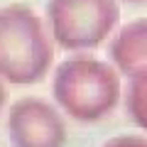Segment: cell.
I'll return each mask as SVG.
<instances>
[{
  "label": "cell",
  "instance_id": "6da1fadb",
  "mask_svg": "<svg viewBox=\"0 0 147 147\" xmlns=\"http://www.w3.org/2000/svg\"><path fill=\"white\" fill-rule=\"evenodd\" d=\"M54 96L69 118L93 123L118 105L120 79L110 64L86 54H74L57 71Z\"/></svg>",
  "mask_w": 147,
  "mask_h": 147
},
{
  "label": "cell",
  "instance_id": "7a4b0ae2",
  "mask_svg": "<svg viewBox=\"0 0 147 147\" xmlns=\"http://www.w3.org/2000/svg\"><path fill=\"white\" fill-rule=\"evenodd\" d=\"M52 34L74 54L96 49L118 25L120 7L115 0H52L47 5Z\"/></svg>",
  "mask_w": 147,
  "mask_h": 147
},
{
  "label": "cell",
  "instance_id": "3957f363",
  "mask_svg": "<svg viewBox=\"0 0 147 147\" xmlns=\"http://www.w3.org/2000/svg\"><path fill=\"white\" fill-rule=\"evenodd\" d=\"M110 59L127 79L147 74V20L125 25L110 42Z\"/></svg>",
  "mask_w": 147,
  "mask_h": 147
},
{
  "label": "cell",
  "instance_id": "277c9868",
  "mask_svg": "<svg viewBox=\"0 0 147 147\" xmlns=\"http://www.w3.org/2000/svg\"><path fill=\"white\" fill-rule=\"evenodd\" d=\"M15 113L22 115V130L32 127V140L27 147H61L64 145V123L54 108L42 100H22L15 105Z\"/></svg>",
  "mask_w": 147,
  "mask_h": 147
},
{
  "label": "cell",
  "instance_id": "5b68a950",
  "mask_svg": "<svg viewBox=\"0 0 147 147\" xmlns=\"http://www.w3.org/2000/svg\"><path fill=\"white\" fill-rule=\"evenodd\" d=\"M125 108L137 127L147 130V74L132 76L125 96Z\"/></svg>",
  "mask_w": 147,
  "mask_h": 147
},
{
  "label": "cell",
  "instance_id": "8992f818",
  "mask_svg": "<svg viewBox=\"0 0 147 147\" xmlns=\"http://www.w3.org/2000/svg\"><path fill=\"white\" fill-rule=\"evenodd\" d=\"M127 3H142V0H127Z\"/></svg>",
  "mask_w": 147,
  "mask_h": 147
}]
</instances>
